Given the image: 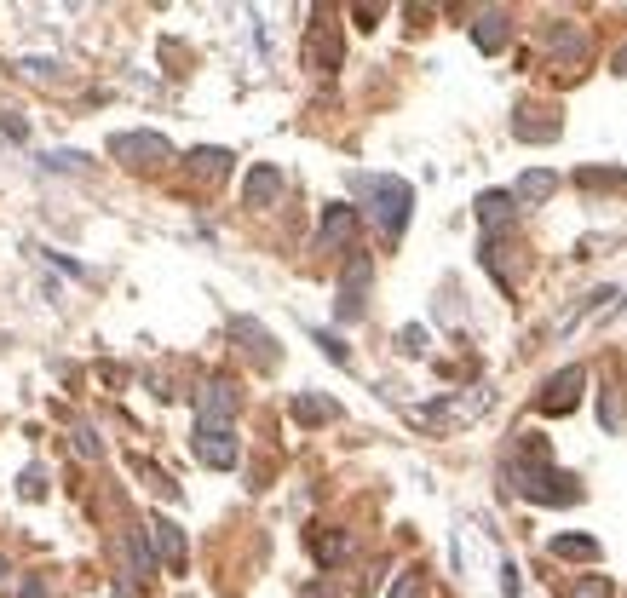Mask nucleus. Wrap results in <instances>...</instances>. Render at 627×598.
Returning <instances> with one entry per match:
<instances>
[{
    "mask_svg": "<svg viewBox=\"0 0 627 598\" xmlns=\"http://www.w3.org/2000/svg\"><path fill=\"white\" fill-rule=\"evenodd\" d=\"M507 483L524 495V501H541V506H570V501H581V483L570 478V472H558L553 460H547L541 437H530V443H524V460H512V466H507Z\"/></svg>",
    "mask_w": 627,
    "mask_h": 598,
    "instance_id": "f257e3e1",
    "label": "nucleus"
},
{
    "mask_svg": "<svg viewBox=\"0 0 627 598\" xmlns=\"http://www.w3.org/2000/svg\"><path fill=\"white\" fill-rule=\"evenodd\" d=\"M363 190H369V219L380 225V236H403V225H409V202H415V190L403 179H392V173H374V179H363Z\"/></svg>",
    "mask_w": 627,
    "mask_h": 598,
    "instance_id": "f03ea898",
    "label": "nucleus"
},
{
    "mask_svg": "<svg viewBox=\"0 0 627 598\" xmlns=\"http://www.w3.org/2000/svg\"><path fill=\"white\" fill-rule=\"evenodd\" d=\"M369 282H374V259H369V253H351L346 271H340V299H334V317H340V322H357V317H363V294H369Z\"/></svg>",
    "mask_w": 627,
    "mask_h": 598,
    "instance_id": "7ed1b4c3",
    "label": "nucleus"
},
{
    "mask_svg": "<svg viewBox=\"0 0 627 598\" xmlns=\"http://www.w3.org/2000/svg\"><path fill=\"white\" fill-rule=\"evenodd\" d=\"M190 449H196V460H202V466H213V472H231L236 460H242V443H236L231 426H208V420H196Z\"/></svg>",
    "mask_w": 627,
    "mask_h": 598,
    "instance_id": "20e7f679",
    "label": "nucleus"
},
{
    "mask_svg": "<svg viewBox=\"0 0 627 598\" xmlns=\"http://www.w3.org/2000/svg\"><path fill=\"white\" fill-rule=\"evenodd\" d=\"M110 156L121 167H162V161H173V144L162 133H116L110 138Z\"/></svg>",
    "mask_w": 627,
    "mask_h": 598,
    "instance_id": "39448f33",
    "label": "nucleus"
},
{
    "mask_svg": "<svg viewBox=\"0 0 627 598\" xmlns=\"http://www.w3.org/2000/svg\"><path fill=\"white\" fill-rule=\"evenodd\" d=\"M236 403H242V391L219 374V380H208V386L196 391V420H208V426H231Z\"/></svg>",
    "mask_w": 627,
    "mask_h": 598,
    "instance_id": "423d86ee",
    "label": "nucleus"
},
{
    "mask_svg": "<svg viewBox=\"0 0 627 598\" xmlns=\"http://www.w3.org/2000/svg\"><path fill=\"white\" fill-rule=\"evenodd\" d=\"M581 386H587V368H564V374H553L547 386H541V397H535V409L541 414H570L576 409Z\"/></svg>",
    "mask_w": 627,
    "mask_h": 598,
    "instance_id": "0eeeda50",
    "label": "nucleus"
},
{
    "mask_svg": "<svg viewBox=\"0 0 627 598\" xmlns=\"http://www.w3.org/2000/svg\"><path fill=\"white\" fill-rule=\"evenodd\" d=\"M277 196H282V167H271V161L248 167V179H242V207H271Z\"/></svg>",
    "mask_w": 627,
    "mask_h": 598,
    "instance_id": "6e6552de",
    "label": "nucleus"
},
{
    "mask_svg": "<svg viewBox=\"0 0 627 598\" xmlns=\"http://www.w3.org/2000/svg\"><path fill=\"white\" fill-rule=\"evenodd\" d=\"M351 236H357V213L346 202H334L323 213V230H317V253H334V248H351Z\"/></svg>",
    "mask_w": 627,
    "mask_h": 598,
    "instance_id": "1a4fd4ad",
    "label": "nucleus"
},
{
    "mask_svg": "<svg viewBox=\"0 0 627 598\" xmlns=\"http://www.w3.org/2000/svg\"><path fill=\"white\" fill-rule=\"evenodd\" d=\"M231 334L242 340V351H248L259 368H277V340H271V334H265L254 317H236V322H231Z\"/></svg>",
    "mask_w": 627,
    "mask_h": 598,
    "instance_id": "9d476101",
    "label": "nucleus"
},
{
    "mask_svg": "<svg viewBox=\"0 0 627 598\" xmlns=\"http://www.w3.org/2000/svg\"><path fill=\"white\" fill-rule=\"evenodd\" d=\"M150 541H156V552H162L167 570H185V529L173 524V518H150Z\"/></svg>",
    "mask_w": 627,
    "mask_h": 598,
    "instance_id": "9b49d317",
    "label": "nucleus"
},
{
    "mask_svg": "<svg viewBox=\"0 0 627 598\" xmlns=\"http://www.w3.org/2000/svg\"><path fill=\"white\" fill-rule=\"evenodd\" d=\"M512 35V12L507 6H489V12H478V23H472V41L484 46V52H501Z\"/></svg>",
    "mask_w": 627,
    "mask_h": 598,
    "instance_id": "f8f14e48",
    "label": "nucleus"
},
{
    "mask_svg": "<svg viewBox=\"0 0 627 598\" xmlns=\"http://www.w3.org/2000/svg\"><path fill=\"white\" fill-rule=\"evenodd\" d=\"M512 213H518V196H507V190H484V196H478V225H484L489 236L507 225Z\"/></svg>",
    "mask_w": 627,
    "mask_h": 598,
    "instance_id": "ddd939ff",
    "label": "nucleus"
},
{
    "mask_svg": "<svg viewBox=\"0 0 627 598\" xmlns=\"http://www.w3.org/2000/svg\"><path fill=\"white\" fill-rule=\"evenodd\" d=\"M311 552H317V564H346L351 558V535H340V529H311Z\"/></svg>",
    "mask_w": 627,
    "mask_h": 598,
    "instance_id": "4468645a",
    "label": "nucleus"
},
{
    "mask_svg": "<svg viewBox=\"0 0 627 598\" xmlns=\"http://www.w3.org/2000/svg\"><path fill=\"white\" fill-rule=\"evenodd\" d=\"M547 41H553V52H558V58H570V64L587 58V29H576V23H558Z\"/></svg>",
    "mask_w": 627,
    "mask_h": 598,
    "instance_id": "2eb2a0df",
    "label": "nucleus"
},
{
    "mask_svg": "<svg viewBox=\"0 0 627 598\" xmlns=\"http://www.w3.org/2000/svg\"><path fill=\"white\" fill-rule=\"evenodd\" d=\"M334 397H317V391H300L294 397V420H305V426H323V420H334Z\"/></svg>",
    "mask_w": 627,
    "mask_h": 598,
    "instance_id": "dca6fc26",
    "label": "nucleus"
},
{
    "mask_svg": "<svg viewBox=\"0 0 627 598\" xmlns=\"http://www.w3.org/2000/svg\"><path fill=\"white\" fill-rule=\"evenodd\" d=\"M553 190H558V173H524V179H518V190H512V196H518V202H524V207H535V202H547Z\"/></svg>",
    "mask_w": 627,
    "mask_h": 598,
    "instance_id": "f3484780",
    "label": "nucleus"
},
{
    "mask_svg": "<svg viewBox=\"0 0 627 598\" xmlns=\"http://www.w3.org/2000/svg\"><path fill=\"white\" fill-rule=\"evenodd\" d=\"M553 558H599V541L593 535H558Z\"/></svg>",
    "mask_w": 627,
    "mask_h": 598,
    "instance_id": "a211bd4d",
    "label": "nucleus"
},
{
    "mask_svg": "<svg viewBox=\"0 0 627 598\" xmlns=\"http://www.w3.org/2000/svg\"><path fill=\"white\" fill-rule=\"evenodd\" d=\"M127 558H133V575H156V552H150V541H144L139 529L127 535Z\"/></svg>",
    "mask_w": 627,
    "mask_h": 598,
    "instance_id": "6ab92c4d",
    "label": "nucleus"
},
{
    "mask_svg": "<svg viewBox=\"0 0 627 598\" xmlns=\"http://www.w3.org/2000/svg\"><path fill=\"white\" fill-rule=\"evenodd\" d=\"M564 598H616V587H610V575H581Z\"/></svg>",
    "mask_w": 627,
    "mask_h": 598,
    "instance_id": "aec40b11",
    "label": "nucleus"
},
{
    "mask_svg": "<svg viewBox=\"0 0 627 598\" xmlns=\"http://www.w3.org/2000/svg\"><path fill=\"white\" fill-rule=\"evenodd\" d=\"M196 173H202V179H219V173H225V167H231V156H225V150H196Z\"/></svg>",
    "mask_w": 627,
    "mask_h": 598,
    "instance_id": "412c9836",
    "label": "nucleus"
},
{
    "mask_svg": "<svg viewBox=\"0 0 627 598\" xmlns=\"http://www.w3.org/2000/svg\"><path fill=\"white\" fill-rule=\"evenodd\" d=\"M386 598H426V575H420V570H403V575H397V587H392Z\"/></svg>",
    "mask_w": 627,
    "mask_h": 598,
    "instance_id": "4be33fe9",
    "label": "nucleus"
},
{
    "mask_svg": "<svg viewBox=\"0 0 627 598\" xmlns=\"http://www.w3.org/2000/svg\"><path fill=\"white\" fill-rule=\"evenodd\" d=\"M397 345H403L409 357H420V351H426V328H403V334H397Z\"/></svg>",
    "mask_w": 627,
    "mask_h": 598,
    "instance_id": "5701e85b",
    "label": "nucleus"
},
{
    "mask_svg": "<svg viewBox=\"0 0 627 598\" xmlns=\"http://www.w3.org/2000/svg\"><path fill=\"white\" fill-rule=\"evenodd\" d=\"M75 449H81V455H104V437H93V426H81V432H75Z\"/></svg>",
    "mask_w": 627,
    "mask_h": 598,
    "instance_id": "b1692460",
    "label": "nucleus"
},
{
    "mask_svg": "<svg viewBox=\"0 0 627 598\" xmlns=\"http://www.w3.org/2000/svg\"><path fill=\"white\" fill-rule=\"evenodd\" d=\"M317 345H323V351L334 357V363H351V351H346L340 340H334V334H317Z\"/></svg>",
    "mask_w": 627,
    "mask_h": 598,
    "instance_id": "393cba45",
    "label": "nucleus"
},
{
    "mask_svg": "<svg viewBox=\"0 0 627 598\" xmlns=\"http://www.w3.org/2000/svg\"><path fill=\"white\" fill-rule=\"evenodd\" d=\"M300 598H340V587H323V581H311V587H300Z\"/></svg>",
    "mask_w": 627,
    "mask_h": 598,
    "instance_id": "a878e982",
    "label": "nucleus"
},
{
    "mask_svg": "<svg viewBox=\"0 0 627 598\" xmlns=\"http://www.w3.org/2000/svg\"><path fill=\"white\" fill-rule=\"evenodd\" d=\"M616 69H622V75H627V52H622V58H616Z\"/></svg>",
    "mask_w": 627,
    "mask_h": 598,
    "instance_id": "bb28decb",
    "label": "nucleus"
},
{
    "mask_svg": "<svg viewBox=\"0 0 627 598\" xmlns=\"http://www.w3.org/2000/svg\"><path fill=\"white\" fill-rule=\"evenodd\" d=\"M0 581H6V558H0Z\"/></svg>",
    "mask_w": 627,
    "mask_h": 598,
    "instance_id": "cd10ccee",
    "label": "nucleus"
}]
</instances>
